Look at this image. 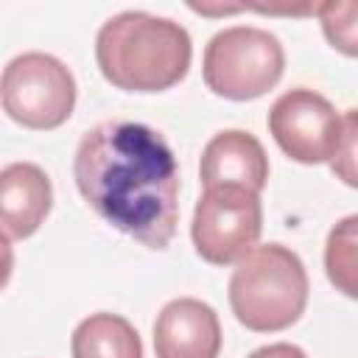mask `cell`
I'll return each mask as SVG.
<instances>
[{
  "mask_svg": "<svg viewBox=\"0 0 358 358\" xmlns=\"http://www.w3.org/2000/svg\"><path fill=\"white\" fill-rule=\"evenodd\" d=\"M285 70L280 39L255 25H232L218 31L201 59L204 84L227 101H255L266 95Z\"/></svg>",
  "mask_w": 358,
  "mask_h": 358,
  "instance_id": "277c9868",
  "label": "cell"
},
{
  "mask_svg": "<svg viewBox=\"0 0 358 358\" xmlns=\"http://www.w3.org/2000/svg\"><path fill=\"white\" fill-rule=\"evenodd\" d=\"M330 171L350 187H358V109L341 115V131L330 157Z\"/></svg>",
  "mask_w": 358,
  "mask_h": 358,
  "instance_id": "5bb4252c",
  "label": "cell"
},
{
  "mask_svg": "<svg viewBox=\"0 0 358 358\" xmlns=\"http://www.w3.org/2000/svg\"><path fill=\"white\" fill-rule=\"evenodd\" d=\"M193 59L190 34L171 17L120 11L95 36L101 76L126 92H162L179 84Z\"/></svg>",
  "mask_w": 358,
  "mask_h": 358,
  "instance_id": "7a4b0ae2",
  "label": "cell"
},
{
  "mask_svg": "<svg viewBox=\"0 0 358 358\" xmlns=\"http://www.w3.org/2000/svg\"><path fill=\"white\" fill-rule=\"evenodd\" d=\"M308 271L296 252L282 243H263L246 252L229 277V308L255 333L291 327L308 305Z\"/></svg>",
  "mask_w": 358,
  "mask_h": 358,
  "instance_id": "3957f363",
  "label": "cell"
},
{
  "mask_svg": "<svg viewBox=\"0 0 358 358\" xmlns=\"http://www.w3.org/2000/svg\"><path fill=\"white\" fill-rule=\"evenodd\" d=\"M263 232V204L260 193L221 185L204 187L193 210L190 238L201 260L213 266L238 263L255 249Z\"/></svg>",
  "mask_w": 358,
  "mask_h": 358,
  "instance_id": "8992f818",
  "label": "cell"
},
{
  "mask_svg": "<svg viewBox=\"0 0 358 358\" xmlns=\"http://www.w3.org/2000/svg\"><path fill=\"white\" fill-rule=\"evenodd\" d=\"M199 176L204 187L235 185L260 193L268 182V157L255 134L224 129L204 145Z\"/></svg>",
  "mask_w": 358,
  "mask_h": 358,
  "instance_id": "9c48e42d",
  "label": "cell"
},
{
  "mask_svg": "<svg viewBox=\"0 0 358 358\" xmlns=\"http://www.w3.org/2000/svg\"><path fill=\"white\" fill-rule=\"evenodd\" d=\"M76 106V78L64 62L31 50L14 56L3 70V109L25 129H59Z\"/></svg>",
  "mask_w": 358,
  "mask_h": 358,
  "instance_id": "5b68a950",
  "label": "cell"
},
{
  "mask_svg": "<svg viewBox=\"0 0 358 358\" xmlns=\"http://www.w3.org/2000/svg\"><path fill=\"white\" fill-rule=\"evenodd\" d=\"M70 352L73 358H143V341L129 319L92 313L73 330Z\"/></svg>",
  "mask_w": 358,
  "mask_h": 358,
  "instance_id": "8fae6325",
  "label": "cell"
},
{
  "mask_svg": "<svg viewBox=\"0 0 358 358\" xmlns=\"http://www.w3.org/2000/svg\"><path fill=\"white\" fill-rule=\"evenodd\" d=\"M268 131L285 157L302 165H319L330 162L336 151L341 117L324 95L296 87L271 103Z\"/></svg>",
  "mask_w": 358,
  "mask_h": 358,
  "instance_id": "52a82bcc",
  "label": "cell"
},
{
  "mask_svg": "<svg viewBox=\"0 0 358 358\" xmlns=\"http://www.w3.org/2000/svg\"><path fill=\"white\" fill-rule=\"evenodd\" d=\"M81 199L115 229L165 249L179 224V165L168 140L134 120L92 126L73 157Z\"/></svg>",
  "mask_w": 358,
  "mask_h": 358,
  "instance_id": "6da1fadb",
  "label": "cell"
},
{
  "mask_svg": "<svg viewBox=\"0 0 358 358\" xmlns=\"http://www.w3.org/2000/svg\"><path fill=\"white\" fill-rule=\"evenodd\" d=\"M154 352L157 358H218V313L196 296L171 299L154 322Z\"/></svg>",
  "mask_w": 358,
  "mask_h": 358,
  "instance_id": "ba28073f",
  "label": "cell"
},
{
  "mask_svg": "<svg viewBox=\"0 0 358 358\" xmlns=\"http://www.w3.org/2000/svg\"><path fill=\"white\" fill-rule=\"evenodd\" d=\"M316 17L330 48L358 59V0L316 3Z\"/></svg>",
  "mask_w": 358,
  "mask_h": 358,
  "instance_id": "4fadbf2b",
  "label": "cell"
},
{
  "mask_svg": "<svg viewBox=\"0 0 358 358\" xmlns=\"http://www.w3.org/2000/svg\"><path fill=\"white\" fill-rule=\"evenodd\" d=\"M53 204L50 176L34 162H8L0 171V221L6 241L34 235Z\"/></svg>",
  "mask_w": 358,
  "mask_h": 358,
  "instance_id": "30bf717a",
  "label": "cell"
},
{
  "mask_svg": "<svg viewBox=\"0 0 358 358\" xmlns=\"http://www.w3.org/2000/svg\"><path fill=\"white\" fill-rule=\"evenodd\" d=\"M249 358H308L296 344H288V341H280V344H266L260 350H255Z\"/></svg>",
  "mask_w": 358,
  "mask_h": 358,
  "instance_id": "9a60e30c",
  "label": "cell"
},
{
  "mask_svg": "<svg viewBox=\"0 0 358 358\" xmlns=\"http://www.w3.org/2000/svg\"><path fill=\"white\" fill-rule=\"evenodd\" d=\"M324 271L336 291L358 299V213L330 227L324 241Z\"/></svg>",
  "mask_w": 358,
  "mask_h": 358,
  "instance_id": "7c38bea8",
  "label": "cell"
}]
</instances>
